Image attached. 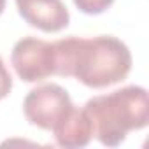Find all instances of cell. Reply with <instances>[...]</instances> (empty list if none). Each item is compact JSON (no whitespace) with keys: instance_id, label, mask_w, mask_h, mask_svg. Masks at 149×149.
I'll use <instances>...</instances> for the list:
<instances>
[{"instance_id":"3957f363","label":"cell","mask_w":149,"mask_h":149,"mask_svg":"<svg viewBox=\"0 0 149 149\" xmlns=\"http://www.w3.org/2000/svg\"><path fill=\"white\" fill-rule=\"evenodd\" d=\"M11 63L21 81H44L56 72L54 44L37 37H23L13 47Z\"/></svg>"},{"instance_id":"5b68a950","label":"cell","mask_w":149,"mask_h":149,"mask_svg":"<svg viewBox=\"0 0 149 149\" xmlns=\"http://www.w3.org/2000/svg\"><path fill=\"white\" fill-rule=\"evenodd\" d=\"M16 7L30 26L46 33L61 32L70 21L68 9L61 0H16Z\"/></svg>"},{"instance_id":"9c48e42d","label":"cell","mask_w":149,"mask_h":149,"mask_svg":"<svg viewBox=\"0 0 149 149\" xmlns=\"http://www.w3.org/2000/svg\"><path fill=\"white\" fill-rule=\"evenodd\" d=\"M4 9H6V0H0V14L4 13Z\"/></svg>"},{"instance_id":"ba28073f","label":"cell","mask_w":149,"mask_h":149,"mask_svg":"<svg viewBox=\"0 0 149 149\" xmlns=\"http://www.w3.org/2000/svg\"><path fill=\"white\" fill-rule=\"evenodd\" d=\"M13 90V76L9 74L4 60L0 58V100H4Z\"/></svg>"},{"instance_id":"6da1fadb","label":"cell","mask_w":149,"mask_h":149,"mask_svg":"<svg viewBox=\"0 0 149 149\" xmlns=\"http://www.w3.org/2000/svg\"><path fill=\"white\" fill-rule=\"evenodd\" d=\"M56 53L54 76L76 77L88 88H107L126 79L132 70L128 46L112 35L91 39L68 37L53 42Z\"/></svg>"},{"instance_id":"8992f818","label":"cell","mask_w":149,"mask_h":149,"mask_svg":"<svg viewBox=\"0 0 149 149\" xmlns=\"http://www.w3.org/2000/svg\"><path fill=\"white\" fill-rule=\"evenodd\" d=\"M53 135L54 140L60 147L65 149H77V147H86L93 135V123L91 118L88 116L86 109H79L72 105L67 114L53 126Z\"/></svg>"},{"instance_id":"7a4b0ae2","label":"cell","mask_w":149,"mask_h":149,"mask_svg":"<svg viewBox=\"0 0 149 149\" xmlns=\"http://www.w3.org/2000/svg\"><path fill=\"white\" fill-rule=\"evenodd\" d=\"M93 123V135L102 146L118 147L133 130L149 125V97L142 86H125L107 95H98L84 104Z\"/></svg>"},{"instance_id":"52a82bcc","label":"cell","mask_w":149,"mask_h":149,"mask_svg":"<svg viewBox=\"0 0 149 149\" xmlns=\"http://www.w3.org/2000/svg\"><path fill=\"white\" fill-rule=\"evenodd\" d=\"M74 4H76V7L81 13L90 14V16H97V14L105 13L114 4V0H74Z\"/></svg>"},{"instance_id":"277c9868","label":"cell","mask_w":149,"mask_h":149,"mask_svg":"<svg viewBox=\"0 0 149 149\" xmlns=\"http://www.w3.org/2000/svg\"><path fill=\"white\" fill-rule=\"evenodd\" d=\"M72 105V98L65 88L56 83H47L28 91L23 100V112L30 125L53 130Z\"/></svg>"}]
</instances>
